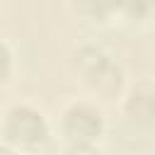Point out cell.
Masks as SVG:
<instances>
[{
	"label": "cell",
	"instance_id": "5",
	"mask_svg": "<svg viewBox=\"0 0 155 155\" xmlns=\"http://www.w3.org/2000/svg\"><path fill=\"white\" fill-rule=\"evenodd\" d=\"M75 12L87 22H107L116 12H121L119 0H73Z\"/></svg>",
	"mask_w": 155,
	"mask_h": 155
},
{
	"label": "cell",
	"instance_id": "6",
	"mask_svg": "<svg viewBox=\"0 0 155 155\" xmlns=\"http://www.w3.org/2000/svg\"><path fill=\"white\" fill-rule=\"evenodd\" d=\"M119 7L128 17H148L155 10V0H119Z\"/></svg>",
	"mask_w": 155,
	"mask_h": 155
},
{
	"label": "cell",
	"instance_id": "4",
	"mask_svg": "<svg viewBox=\"0 0 155 155\" xmlns=\"http://www.w3.org/2000/svg\"><path fill=\"white\" fill-rule=\"evenodd\" d=\"M124 111L131 124L155 126V82L138 80L136 85H131L124 99Z\"/></svg>",
	"mask_w": 155,
	"mask_h": 155
},
{
	"label": "cell",
	"instance_id": "1",
	"mask_svg": "<svg viewBox=\"0 0 155 155\" xmlns=\"http://www.w3.org/2000/svg\"><path fill=\"white\" fill-rule=\"evenodd\" d=\"M73 68L85 85H90L99 94H114L121 87V68L119 63L94 44H85L73 53Z\"/></svg>",
	"mask_w": 155,
	"mask_h": 155
},
{
	"label": "cell",
	"instance_id": "7",
	"mask_svg": "<svg viewBox=\"0 0 155 155\" xmlns=\"http://www.w3.org/2000/svg\"><path fill=\"white\" fill-rule=\"evenodd\" d=\"M12 75V51L5 41H0V85L7 82Z\"/></svg>",
	"mask_w": 155,
	"mask_h": 155
},
{
	"label": "cell",
	"instance_id": "9",
	"mask_svg": "<svg viewBox=\"0 0 155 155\" xmlns=\"http://www.w3.org/2000/svg\"><path fill=\"white\" fill-rule=\"evenodd\" d=\"M94 155H99V153H94Z\"/></svg>",
	"mask_w": 155,
	"mask_h": 155
},
{
	"label": "cell",
	"instance_id": "8",
	"mask_svg": "<svg viewBox=\"0 0 155 155\" xmlns=\"http://www.w3.org/2000/svg\"><path fill=\"white\" fill-rule=\"evenodd\" d=\"M0 155H15L10 145H0Z\"/></svg>",
	"mask_w": 155,
	"mask_h": 155
},
{
	"label": "cell",
	"instance_id": "3",
	"mask_svg": "<svg viewBox=\"0 0 155 155\" xmlns=\"http://www.w3.org/2000/svg\"><path fill=\"white\" fill-rule=\"evenodd\" d=\"M61 128L68 143H87L92 145L104 133V114L92 102H73L63 109Z\"/></svg>",
	"mask_w": 155,
	"mask_h": 155
},
{
	"label": "cell",
	"instance_id": "2",
	"mask_svg": "<svg viewBox=\"0 0 155 155\" xmlns=\"http://www.w3.org/2000/svg\"><path fill=\"white\" fill-rule=\"evenodd\" d=\"M48 121L31 104H12L2 119V136L7 145L19 150H36L48 140Z\"/></svg>",
	"mask_w": 155,
	"mask_h": 155
}]
</instances>
